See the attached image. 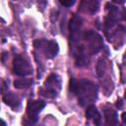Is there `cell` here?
Instances as JSON below:
<instances>
[{"label": "cell", "mask_w": 126, "mask_h": 126, "mask_svg": "<svg viewBox=\"0 0 126 126\" xmlns=\"http://www.w3.org/2000/svg\"><path fill=\"white\" fill-rule=\"evenodd\" d=\"M70 91L75 94L78 98V102L81 106L93 104L97 98V87L93 82L87 79H81L77 81L74 78L70 79Z\"/></svg>", "instance_id": "6da1fadb"}, {"label": "cell", "mask_w": 126, "mask_h": 126, "mask_svg": "<svg viewBox=\"0 0 126 126\" xmlns=\"http://www.w3.org/2000/svg\"><path fill=\"white\" fill-rule=\"evenodd\" d=\"M61 78L57 74H50L45 80L41 89H39V94L46 97H56L61 91Z\"/></svg>", "instance_id": "7a4b0ae2"}, {"label": "cell", "mask_w": 126, "mask_h": 126, "mask_svg": "<svg viewBox=\"0 0 126 126\" xmlns=\"http://www.w3.org/2000/svg\"><path fill=\"white\" fill-rule=\"evenodd\" d=\"M82 18L78 15H74L72 19L70 20L69 23V31H70V35H69V44H70V49L73 51L79 44H81V37L83 36L82 34Z\"/></svg>", "instance_id": "3957f363"}, {"label": "cell", "mask_w": 126, "mask_h": 126, "mask_svg": "<svg viewBox=\"0 0 126 126\" xmlns=\"http://www.w3.org/2000/svg\"><path fill=\"white\" fill-rule=\"evenodd\" d=\"M83 38L85 39V42L87 44V49L91 55L98 53L103 46V40L102 37L94 31H86L83 33Z\"/></svg>", "instance_id": "277c9868"}, {"label": "cell", "mask_w": 126, "mask_h": 126, "mask_svg": "<svg viewBox=\"0 0 126 126\" xmlns=\"http://www.w3.org/2000/svg\"><path fill=\"white\" fill-rule=\"evenodd\" d=\"M34 47L36 50H39L47 59L54 58L59 51V45L55 40L37 39L34 41Z\"/></svg>", "instance_id": "5b68a950"}, {"label": "cell", "mask_w": 126, "mask_h": 126, "mask_svg": "<svg viewBox=\"0 0 126 126\" xmlns=\"http://www.w3.org/2000/svg\"><path fill=\"white\" fill-rule=\"evenodd\" d=\"M13 71L16 75L25 77L32 74V67L25 56L18 54L13 61Z\"/></svg>", "instance_id": "8992f818"}, {"label": "cell", "mask_w": 126, "mask_h": 126, "mask_svg": "<svg viewBox=\"0 0 126 126\" xmlns=\"http://www.w3.org/2000/svg\"><path fill=\"white\" fill-rule=\"evenodd\" d=\"M45 102L43 100L37 99H30L27 105V116H28V122L29 124H33L38 119V114L41 112V110L45 107Z\"/></svg>", "instance_id": "52a82bcc"}, {"label": "cell", "mask_w": 126, "mask_h": 126, "mask_svg": "<svg viewBox=\"0 0 126 126\" xmlns=\"http://www.w3.org/2000/svg\"><path fill=\"white\" fill-rule=\"evenodd\" d=\"M106 9L108 11L107 16L105 17L104 20V30H105V33L109 31L112 30V28L115 26V24L117 23L118 20H120V10L111 4H106Z\"/></svg>", "instance_id": "ba28073f"}, {"label": "cell", "mask_w": 126, "mask_h": 126, "mask_svg": "<svg viewBox=\"0 0 126 126\" xmlns=\"http://www.w3.org/2000/svg\"><path fill=\"white\" fill-rule=\"evenodd\" d=\"M74 57H75V62L78 67H86L89 64L90 61V53L87 49V47L84 44H79L73 51H72Z\"/></svg>", "instance_id": "9c48e42d"}, {"label": "cell", "mask_w": 126, "mask_h": 126, "mask_svg": "<svg viewBox=\"0 0 126 126\" xmlns=\"http://www.w3.org/2000/svg\"><path fill=\"white\" fill-rule=\"evenodd\" d=\"M3 101L8 105L10 106L12 109H14L15 111L19 110L20 106H21V99L19 98V96L14 94V93H6L4 95H3Z\"/></svg>", "instance_id": "30bf717a"}, {"label": "cell", "mask_w": 126, "mask_h": 126, "mask_svg": "<svg viewBox=\"0 0 126 126\" xmlns=\"http://www.w3.org/2000/svg\"><path fill=\"white\" fill-rule=\"evenodd\" d=\"M99 7V0H82L81 10L88 14H94L97 12Z\"/></svg>", "instance_id": "8fae6325"}, {"label": "cell", "mask_w": 126, "mask_h": 126, "mask_svg": "<svg viewBox=\"0 0 126 126\" xmlns=\"http://www.w3.org/2000/svg\"><path fill=\"white\" fill-rule=\"evenodd\" d=\"M86 118L89 120H94V123L95 125H99L101 121V115L98 112L97 108L94 104H90L87 107L86 110Z\"/></svg>", "instance_id": "7c38bea8"}, {"label": "cell", "mask_w": 126, "mask_h": 126, "mask_svg": "<svg viewBox=\"0 0 126 126\" xmlns=\"http://www.w3.org/2000/svg\"><path fill=\"white\" fill-rule=\"evenodd\" d=\"M105 123L107 125H118V114L116 110H113L112 108H105L103 111Z\"/></svg>", "instance_id": "4fadbf2b"}, {"label": "cell", "mask_w": 126, "mask_h": 126, "mask_svg": "<svg viewBox=\"0 0 126 126\" xmlns=\"http://www.w3.org/2000/svg\"><path fill=\"white\" fill-rule=\"evenodd\" d=\"M33 84L32 79H18L14 82V86L17 89H26Z\"/></svg>", "instance_id": "5bb4252c"}, {"label": "cell", "mask_w": 126, "mask_h": 126, "mask_svg": "<svg viewBox=\"0 0 126 126\" xmlns=\"http://www.w3.org/2000/svg\"><path fill=\"white\" fill-rule=\"evenodd\" d=\"M103 70H104V62L103 60H100L96 66V72H97V76L101 77L103 74Z\"/></svg>", "instance_id": "9a60e30c"}, {"label": "cell", "mask_w": 126, "mask_h": 126, "mask_svg": "<svg viewBox=\"0 0 126 126\" xmlns=\"http://www.w3.org/2000/svg\"><path fill=\"white\" fill-rule=\"evenodd\" d=\"M46 5H47V0H37V7L40 12L44 11V9L46 8Z\"/></svg>", "instance_id": "2e32d148"}, {"label": "cell", "mask_w": 126, "mask_h": 126, "mask_svg": "<svg viewBox=\"0 0 126 126\" xmlns=\"http://www.w3.org/2000/svg\"><path fill=\"white\" fill-rule=\"evenodd\" d=\"M59 2H60V4L63 5L64 7L69 8V7H72V6L75 4L76 0H59Z\"/></svg>", "instance_id": "e0dca14e"}, {"label": "cell", "mask_w": 126, "mask_h": 126, "mask_svg": "<svg viewBox=\"0 0 126 126\" xmlns=\"http://www.w3.org/2000/svg\"><path fill=\"white\" fill-rule=\"evenodd\" d=\"M120 20L126 21V9L125 8H122L120 10Z\"/></svg>", "instance_id": "ac0fdd59"}, {"label": "cell", "mask_w": 126, "mask_h": 126, "mask_svg": "<svg viewBox=\"0 0 126 126\" xmlns=\"http://www.w3.org/2000/svg\"><path fill=\"white\" fill-rule=\"evenodd\" d=\"M122 106H123L122 99H121V98H118L117 101H116V107H117L118 109H120V108H122Z\"/></svg>", "instance_id": "d6986e66"}, {"label": "cell", "mask_w": 126, "mask_h": 126, "mask_svg": "<svg viewBox=\"0 0 126 126\" xmlns=\"http://www.w3.org/2000/svg\"><path fill=\"white\" fill-rule=\"evenodd\" d=\"M112 2H114V3L118 4V5H122V4H124L126 2V0H112Z\"/></svg>", "instance_id": "ffe728a7"}, {"label": "cell", "mask_w": 126, "mask_h": 126, "mask_svg": "<svg viewBox=\"0 0 126 126\" xmlns=\"http://www.w3.org/2000/svg\"><path fill=\"white\" fill-rule=\"evenodd\" d=\"M122 120H123V122L126 124V112H123V113H122Z\"/></svg>", "instance_id": "44dd1931"}, {"label": "cell", "mask_w": 126, "mask_h": 126, "mask_svg": "<svg viewBox=\"0 0 126 126\" xmlns=\"http://www.w3.org/2000/svg\"><path fill=\"white\" fill-rule=\"evenodd\" d=\"M124 97L126 98V90H125V93H124Z\"/></svg>", "instance_id": "7402d4cb"}, {"label": "cell", "mask_w": 126, "mask_h": 126, "mask_svg": "<svg viewBox=\"0 0 126 126\" xmlns=\"http://www.w3.org/2000/svg\"><path fill=\"white\" fill-rule=\"evenodd\" d=\"M14 1H16V0H14Z\"/></svg>", "instance_id": "603a6c76"}]
</instances>
